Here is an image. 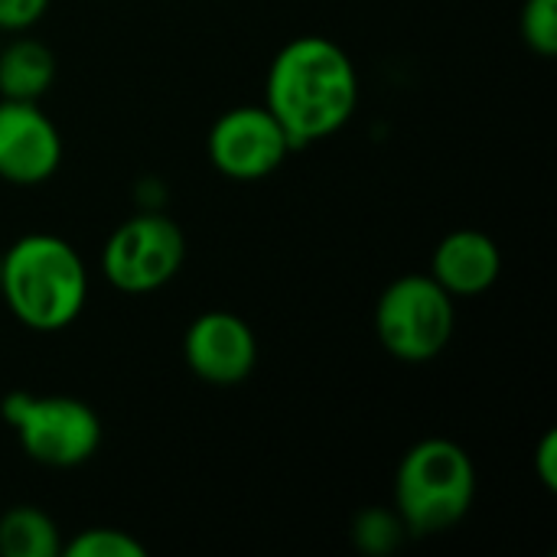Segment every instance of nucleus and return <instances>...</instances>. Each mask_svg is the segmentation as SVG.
<instances>
[{
    "label": "nucleus",
    "mask_w": 557,
    "mask_h": 557,
    "mask_svg": "<svg viewBox=\"0 0 557 557\" xmlns=\"http://www.w3.org/2000/svg\"><path fill=\"white\" fill-rule=\"evenodd\" d=\"M359 104V75L346 49L326 36L290 39L268 69V111L294 150L343 131Z\"/></svg>",
    "instance_id": "nucleus-1"
},
{
    "label": "nucleus",
    "mask_w": 557,
    "mask_h": 557,
    "mask_svg": "<svg viewBox=\"0 0 557 557\" xmlns=\"http://www.w3.org/2000/svg\"><path fill=\"white\" fill-rule=\"evenodd\" d=\"M0 297L26 330L59 333L85 310L88 271L65 238L46 232L23 235L3 251Z\"/></svg>",
    "instance_id": "nucleus-2"
},
{
    "label": "nucleus",
    "mask_w": 557,
    "mask_h": 557,
    "mask_svg": "<svg viewBox=\"0 0 557 557\" xmlns=\"http://www.w3.org/2000/svg\"><path fill=\"white\" fill-rule=\"evenodd\" d=\"M476 496V470L470 454L447 441L428 437L414 444L395 473V512L411 539L441 535L460 525Z\"/></svg>",
    "instance_id": "nucleus-3"
},
{
    "label": "nucleus",
    "mask_w": 557,
    "mask_h": 557,
    "mask_svg": "<svg viewBox=\"0 0 557 557\" xmlns=\"http://www.w3.org/2000/svg\"><path fill=\"white\" fill-rule=\"evenodd\" d=\"M0 414L13 428L23 454L42 467H78L101 444L98 414L69 395L10 392L0 401Z\"/></svg>",
    "instance_id": "nucleus-4"
},
{
    "label": "nucleus",
    "mask_w": 557,
    "mask_h": 557,
    "mask_svg": "<svg viewBox=\"0 0 557 557\" xmlns=\"http://www.w3.org/2000/svg\"><path fill=\"white\" fill-rule=\"evenodd\" d=\"M454 297L431 274L392 281L375 304V336L401 362H431L454 339Z\"/></svg>",
    "instance_id": "nucleus-5"
},
{
    "label": "nucleus",
    "mask_w": 557,
    "mask_h": 557,
    "mask_svg": "<svg viewBox=\"0 0 557 557\" xmlns=\"http://www.w3.org/2000/svg\"><path fill=\"white\" fill-rule=\"evenodd\" d=\"M183 258V228L163 212H137L108 235L101 274L121 294H150L180 274Z\"/></svg>",
    "instance_id": "nucleus-6"
},
{
    "label": "nucleus",
    "mask_w": 557,
    "mask_h": 557,
    "mask_svg": "<svg viewBox=\"0 0 557 557\" xmlns=\"http://www.w3.org/2000/svg\"><path fill=\"white\" fill-rule=\"evenodd\" d=\"M206 150L222 176L251 183L271 176L287 160L294 144L268 104H242L212 124Z\"/></svg>",
    "instance_id": "nucleus-7"
},
{
    "label": "nucleus",
    "mask_w": 557,
    "mask_h": 557,
    "mask_svg": "<svg viewBox=\"0 0 557 557\" xmlns=\"http://www.w3.org/2000/svg\"><path fill=\"white\" fill-rule=\"evenodd\" d=\"M62 163V134L39 101L0 98V180L36 186Z\"/></svg>",
    "instance_id": "nucleus-8"
},
{
    "label": "nucleus",
    "mask_w": 557,
    "mask_h": 557,
    "mask_svg": "<svg viewBox=\"0 0 557 557\" xmlns=\"http://www.w3.org/2000/svg\"><path fill=\"white\" fill-rule=\"evenodd\" d=\"M183 359L193 375L209 385H238L258 362V339L242 317L209 310L189 323L183 336Z\"/></svg>",
    "instance_id": "nucleus-9"
},
{
    "label": "nucleus",
    "mask_w": 557,
    "mask_h": 557,
    "mask_svg": "<svg viewBox=\"0 0 557 557\" xmlns=\"http://www.w3.org/2000/svg\"><path fill=\"white\" fill-rule=\"evenodd\" d=\"M503 271L499 245L476 228H457L441 238L431 258V277L450 297H480L486 294Z\"/></svg>",
    "instance_id": "nucleus-10"
},
{
    "label": "nucleus",
    "mask_w": 557,
    "mask_h": 557,
    "mask_svg": "<svg viewBox=\"0 0 557 557\" xmlns=\"http://www.w3.org/2000/svg\"><path fill=\"white\" fill-rule=\"evenodd\" d=\"M55 78V55L39 39H13L0 52V98L39 101Z\"/></svg>",
    "instance_id": "nucleus-11"
},
{
    "label": "nucleus",
    "mask_w": 557,
    "mask_h": 557,
    "mask_svg": "<svg viewBox=\"0 0 557 557\" xmlns=\"http://www.w3.org/2000/svg\"><path fill=\"white\" fill-rule=\"evenodd\" d=\"M62 539L55 522L36 506H16L0 516V555L3 557H55Z\"/></svg>",
    "instance_id": "nucleus-12"
},
{
    "label": "nucleus",
    "mask_w": 557,
    "mask_h": 557,
    "mask_svg": "<svg viewBox=\"0 0 557 557\" xmlns=\"http://www.w3.org/2000/svg\"><path fill=\"white\" fill-rule=\"evenodd\" d=\"M405 539H408V529L395 509H366L352 522V542L362 555H392L405 545Z\"/></svg>",
    "instance_id": "nucleus-13"
},
{
    "label": "nucleus",
    "mask_w": 557,
    "mask_h": 557,
    "mask_svg": "<svg viewBox=\"0 0 557 557\" xmlns=\"http://www.w3.org/2000/svg\"><path fill=\"white\" fill-rule=\"evenodd\" d=\"M65 557H147V548L117 529H85L69 545H62Z\"/></svg>",
    "instance_id": "nucleus-14"
},
{
    "label": "nucleus",
    "mask_w": 557,
    "mask_h": 557,
    "mask_svg": "<svg viewBox=\"0 0 557 557\" xmlns=\"http://www.w3.org/2000/svg\"><path fill=\"white\" fill-rule=\"evenodd\" d=\"M522 39L532 52L539 55H555L557 52V0H525L522 16H519Z\"/></svg>",
    "instance_id": "nucleus-15"
},
{
    "label": "nucleus",
    "mask_w": 557,
    "mask_h": 557,
    "mask_svg": "<svg viewBox=\"0 0 557 557\" xmlns=\"http://www.w3.org/2000/svg\"><path fill=\"white\" fill-rule=\"evenodd\" d=\"M49 0H0V29L23 33L42 20Z\"/></svg>",
    "instance_id": "nucleus-16"
},
{
    "label": "nucleus",
    "mask_w": 557,
    "mask_h": 557,
    "mask_svg": "<svg viewBox=\"0 0 557 557\" xmlns=\"http://www.w3.org/2000/svg\"><path fill=\"white\" fill-rule=\"evenodd\" d=\"M535 473L545 490H557V431H545L539 450H535Z\"/></svg>",
    "instance_id": "nucleus-17"
},
{
    "label": "nucleus",
    "mask_w": 557,
    "mask_h": 557,
    "mask_svg": "<svg viewBox=\"0 0 557 557\" xmlns=\"http://www.w3.org/2000/svg\"><path fill=\"white\" fill-rule=\"evenodd\" d=\"M0 268H3V255H0Z\"/></svg>",
    "instance_id": "nucleus-18"
}]
</instances>
